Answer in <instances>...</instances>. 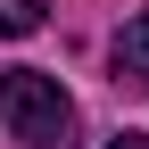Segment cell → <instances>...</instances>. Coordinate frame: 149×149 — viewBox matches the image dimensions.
<instances>
[{
  "instance_id": "cell-1",
  "label": "cell",
  "mask_w": 149,
  "mask_h": 149,
  "mask_svg": "<svg viewBox=\"0 0 149 149\" xmlns=\"http://www.w3.org/2000/svg\"><path fill=\"white\" fill-rule=\"evenodd\" d=\"M0 124H8V141L25 149H74L83 141V116H74L66 83L42 66H8L0 74Z\"/></svg>"
},
{
  "instance_id": "cell-2",
  "label": "cell",
  "mask_w": 149,
  "mask_h": 149,
  "mask_svg": "<svg viewBox=\"0 0 149 149\" xmlns=\"http://www.w3.org/2000/svg\"><path fill=\"white\" fill-rule=\"evenodd\" d=\"M108 66H116V83L149 91V8H141V17H124V33L108 42Z\"/></svg>"
},
{
  "instance_id": "cell-3",
  "label": "cell",
  "mask_w": 149,
  "mask_h": 149,
  "mask_svg": "<svg viewBox=\"0 0 149 149\" xmlns=\"http://www.w3.org/2000/svg\"><path fill=\"white\" fill-rule=\"evenodd\" d=\"M50 0H0V33H33Z\"/></svg>"
},
{
  "instance_id": "cell-4",
  "label": "cell",
  "mask_w": 149,
  "mask_h": 149,
  "mask_svg": "<svg viewBox=\"0 0 149 149\" xmlns=\"http://www.w3.org/2000/svg\"><path fill=\"white\" fill-rule=\"evenodd\" d=\"M108 149H149V133H116V141H108Z\"/></svg>"
}]
</instances>
